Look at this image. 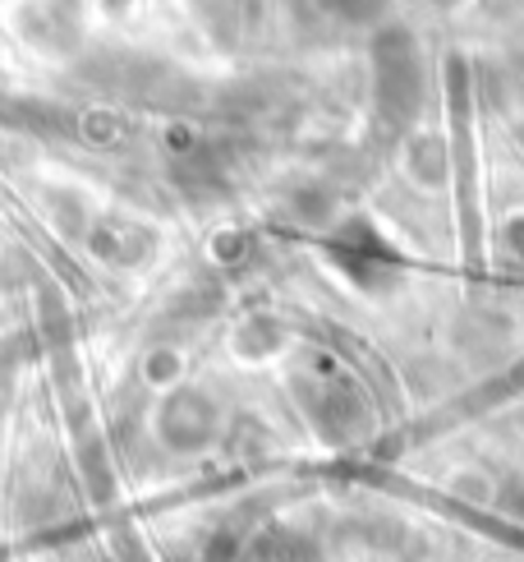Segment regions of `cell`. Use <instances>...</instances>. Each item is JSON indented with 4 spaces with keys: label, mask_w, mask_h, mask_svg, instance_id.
Masks as SVG:
<instances>
[{
    "label": "cell",
    "mask_w": 524,
    "mask_h": 562,
    "mask_svg": "<svg viewBox=\"0 0 524 562\" xmlns=\"http://www.w3.org/2000/svg\"><path fill=\"white\" fill-rule=\"evenodd\" d=\"M373 79H377V106L396 121H410L423 98V65L419 42L405 29H387L373 46Z\"/></svg>",
    "instance_id": "1"
},
{
    "label": "cell",
    "mask_w": 524,
    "mask_h": 562,
    "mask_svg": "<svg viewBox=\"0 0 524 562\" xmlns=\"http://www.w3.org/2000/svg\"><path fill=\"white\" fill-rule=\"evenodd\" d=\"M405 171H410L419 184H442L446 180V144L437 134H410L405 144Z\"/></svg>",
    "instance_id": "2"
},
{
    "label": "cell",
    "mask_w": 524,
    "mask_h": 562,
    "mask_svg": "<svg viewBox=\"0 0 524 562\" xmlns=\"http://www.w3.org/2000/svg\"><path fill=\"white\" fill-rule=\"evenodd\" d=\"M92 236H102V240H115V245H98V254H102V259H115V263L143 259V254L152 249L148 231H138V226H125V222H111V226H102V231H92Z\"/></svg>",
    "instance_id": "3"
}]
</instances>
